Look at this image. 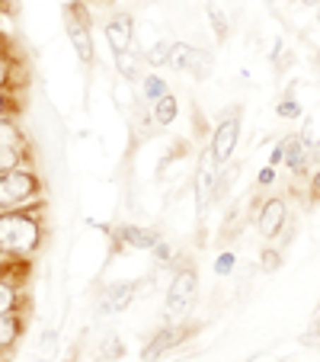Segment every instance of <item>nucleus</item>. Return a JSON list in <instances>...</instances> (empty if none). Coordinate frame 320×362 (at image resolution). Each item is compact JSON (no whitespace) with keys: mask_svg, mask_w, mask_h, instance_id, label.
Wrapping results in <instances>:
<instances>
[{"mask_svg":"<svg viewBox=\"0 0 320 362\" xmlns=\"http://www.w3.org/2000/svg\"><path fill=\"white\" fill-rule=\"evenodd\" d=\"M39 244V228L26 215H0V253H29Z\"/></svg>","mask_w":320,"mask_h":362,"instance_id":"1","label":"nucleus"},{"mask_svg":"<svg viewBox=\"0 0 320 362\" xmlns=\"http://www.w3.org/2000/svg\"><path fill=\"white\" fill-rule=\"evenodd\" d=\"M198 295V279L192 269H179L170 282V292H167V317L170 321H183L186 315L192 311Z\"/></svg>","mask_w":320,"mask_h":362,"instance_id":"2","label":"nucleus"},{"mask_svg":"<svg viewBox=\"0 0 320 362\" xmlns=\"http://www.w3.org/2000/svg\"><path fill=\"white\" fill-rule=\"evenodd\" d=\"M35 192V177L23 170H7L0 173V209H10V205L26 202Z\"/></svg>","mask_w":320,"mask_h":362,"instance_id":"3","label":"nucleus"},{"mask_svg":"<svg viewBox=\"0 0 320 362\" xmlns=\"http://www.w3.org/2000/svg\"><path fill=\"white\" fill-rule=\"evenodd\" d=\"M215 167H218V160H215V154L211 151H205L202 160H198V173H196V202H198V212H205L211 205V196H215Z\"/></svg>","mask_w":320,"mask_h":362,"instance_id":"4","label":"nucleus"},{"mask_svg":"<svg viewBox=\"0 0 320 362\" xmlns=\"http://www.w3.org/2000/svg\"><path fill=\"white\" fill-rule=\"evenodd\" d=\"M237 138H240V119L237 116L225 119V122L218 125V132H215V141H211V154H215L218 164H227V160H231L234 148H237Z\"/></svg>","mask_w":320,"mask_h":362,"instance_id":"5","label":"nucleus"},{"mask_svg":"<svg viewBox=\"0 0 320 362\" xmlns=\"http://www.w3.org/2000/svg\"><path fill=\"white\" fill-rule=\"evenodd\" d=\"M282 144V164L288 167L292 173H304L307 167H311V148H307V141L301 135H288L285 141H279Z\"/></svg>","mask_w":320,"mask_h":362,"instance_id":"6","label":"nucleus"},{"mask_svg":"<svg viewBox=\"0 0 320 362\" xmlns=\"http://www.w3.org/2000/svg\"><path fill=\"white\" fill-rule=\"evenodd\" d=\"M288 221V205L282 202V199H269V202L263 205V212H259V234L263 238H275V234L285 228Z\"/></svg>","mask_w":320,"mask_h":362,"instance_id":"7","label":"nucleus"},{"mask_svg":"<svg viewBox=\"0 0 320 362\" xmlns=\"http://www.w3.org/2000/svg\"><path fill=\"white\" fill-rule=\"evenodd\" d=\"M170 64L173 71H189V74H196V77H202V64H205V55L198 52V48H192V45H186V42H179V45H173V52H170Z\"/></svg>","mask_w":320,"mask_h":362,"instance_id":"8","label":"nucleus"},{"mask_svg":"<svg viewBox=\"0 0 320 362\" xmlns=\"http://www.w3.org/2000/svg\"><path fill=\"white\" fill-rule=\"evenodd\" d=\"M135 298V288L125 286V282H116V286H109L106 292H102L100 298V308H102V315H116V311H122L129 301Z\"/></svg>","mask_w":320,"mask_h":362,"instance_id":"9","label":"nucleus"},{"mask_svg":"<svg viewBox=\"0 0 320 362\" xmlns=\"http://www.w3.org/2000/svg\"><path fill=\"white\" fill-rule=\"evenodd\" d=\"M106 39H109V45H112V52H116V55L129 52V48H131V20H129V16L112 20L109 26H106Z\"/></svg>","mask_w":320,"mask_h":362,"instance_id":"10","label":"nucleus"},{"mask_svg":"<svg viewBox=\"0 0 320 362\" xmlns=\"http://www.w3.org/2000/svg\"><path fill=\"white\" fill-rule=\"evenodd\" d=\"M122 238H125V244L138 247V250H154V247L160 244V238H157L154 231H148V228H135V225L122 228Z\"/></svg>","mask_w":320,"mask_h":362,"instance_id":"11","label":"nucleus"},{"mask_svg":"<svg viewBox=\"0 0 320 362\" xmlns=\"http://www.w3.org/2000/svg\"><path fill=\"white\" fill-rule=\"evenodd\" d=\"M71 42H74L77 55H81V62H93V42H90V33L83 23H71Z\"/></svg>","mask_w":320,"mask_h":362,"instance_id":"12","label":"nucleus"},{"mask_svg":"<svg viewBox=\"0 0 320 362\" xmlns=\"http://www.w3.org/2000/svg\"><path fill=\"white\" fill-rule=\"evenodd\" d=\"M177 110H179V106H177V100H173L170 93H167L164 100H157V103H154V119H157V125H170L173 119H177Z\"/></svg>","mask_w":320,"mask_h":362,"instance_id":"13","label":"nucleus"},{"mask_svg":"<svg viewBox=\"0 0 320 362\" xmlns=\"http://www.w3.org/2000/svg\"><path fill=\"white\" fill-rule=\"evenodd\" d=\"M179 340H183V334H179V330H177V327L164 330V334H160V337H157V340H154V343H150V346H148V349H144V359H150V356H157V353H164V349H167V346H173V343H179Z\"/></svg>","mask_w":320,"mask_h":362,"instance_id":"14","label":"nucleus"},{"mask_svg":"<svg viewBox=\"0 0 320 362\" xmlns=\"http://www.w3.org/2000/svg\"><path fill=\"white\" fill-rule=\"evenodd\" d=\"M116 64H119V71H122V77H129V81H138V77H141V58L131 55V52L116 55Z\"/></svg>","mask_w":320,"mask_h":362,"instance_id":"15","label":"nucleus"},{"mask_svg":"<svg viewBox=\"0 0 320 362\" xmlns=\"http://www.w3.org/2000/svg\"><path fill=\"white\" fill-rule=\"evenodd\" d=\"M144 96H148L150 103L164 100V96H167V83L160 81V77H144Z\"/></svg>","mask_w":320,"mask_h":362,"instance_id":"16","label":"nucleus"},{"mask_svg":"<svg viewBox=\"0 0 320 362\" xmlns=\"http://www.w3.org/2000/svg\"><path fill=\"white\" fill-rule=\"evenodd\" d=\"M16 321L10 315H0V346H10V343L16 340Z\"/></svg>","mask_w":320,"mask_h":362,"instance_id":"17","label":"nucleus"},{"mask_svg":"<svg viewBox=\"0 0 320 362\" xmlns=\"http://www.w3.org/2000/svg\"><path fill=\"white\" fill-rule=\"evenodd\" d=\"M170 52H173V42H157V45L148 52V62L150 64H167L170 62Z\"/></svg>","mask_w":320,"mask_h":362,"instance_id":"18","label":"nucleus"},{"mask_svg":"<svg viewBox=\"0 0 320 362\" xmlns=\"http://www.w3.org/2000/svg\"><path fill=\"white\" fill-rule=\"evenodd\" d=\"M208 16H211V26H215V35H218V39H225V35H227V20H225V13H221L215 4H208Z\"/></svg>","mask_w":320,"mask_h":362,"instance_id":"19","label":"nucleus"},{"mask_svg":"<svg viewBox=\"0 0 320 362\" xmlns=\"http://www.w3.org/2000/svg\"><path fill=\"white\" fill-rule=\"evenodd\" d=\"M13 301H16L13 288L0 282V315H10V308H13Z\"/></svg>","mask_w":320,"mask_h":362,"instance_id":"20","label":"nucleus"},{"mask_svg":"<svg viewBox=\"0 0 320 362\" xmlns=\"http://www.w3.org/2000/svg\"><path fill=\"white\" fill-rule=\"evenodd\" d=\"M279 116H285V119H298V116H301L298 100H292V96H288V100H282V103H279Z\"/></svg>","mask_w":320,"mask_h":362,"instance_id":"21","label":"nucleus"},{"mask_svg":"<svg viewBox=\"0 0 320 362\" xmlns=\"http://www.w3.org/2000/svg\"><path fill=\"white\" fill-rule=\"evenodd\" d=\"M13 164H16V151H13V148H7V151H0V173H7V170H13Z\"/></svg>","mask_w":320,"mask_h":362,"instance_id":"22","label":"nucleus"},{"mask_svg":"<svg viewBox=\"0 0 320 362\" xmlns=\"http://www.w3.org/2000/svg\"><path fill=\"white\" fill-rule=\"evenodd\" d=\"M215 269H218V276H227L234 269V253H221L218 263H215Z\"/></svg>","mask_w":320,"mask_h":362,"instance_id":"23","label":"nucleus"},{"mask_svg":"<svg viewBox=\"0 0 320 362\" xmlns=\"http://www.w3.org/2000/svg\"><path fill=\"white\" fill-rule=\"evenodd\" d=\"M13 141H16L13 129H10V125H0V151H7V148H13Z\"/></svg>","mask_w":320,"mask_h":362,"instance_id":"24","label":"nucleus"},{"mask_svg":"<svg viewBox=\"0 0 320 362\" xmlns=\"http://www.w3.org/2000/svg\"><path fill=\"white\" fill-rule=\"evenodd\" d=\"M279 260H282V257L275 250H266L263 253V269H266V273H273V269L279 267Z\"/></svg>","mask_w":320,"mask_h":362,"instance_id":"25","label":"nucleus"},{"mask_svg":"<svg viewBox=\"0 0 320 362\" xmlns=\"http://www.w3.org/2000/svg\"><path fill=\"white\" fill-rule=\"evenodd\" d=\"M301 340H304V343H307V346H320V321H317V324H314V327H311V330H307V334H304V337H301Z\"/></svg>","mask_w":320,"mask_h":362,"instance_id":"26","label":"nucleus"},{"mask_svg":"<svg viewBox=\"0 0 320 362\" xmlns=\"http://www.w3.org/2000/svg\"><path fill=\"white\" fill-rule=\"evenodd\" d=\"M273 177H275V170H273V167H266V170L259 173V183H263V186H269V183H273Z\"/></svg>","mask_w":320,"mask_h":362,"instance_id":"27","label":"nucleus"},{"mask_svg":"<svg viewBox=\"0 0 320 362\" xmlns=\"http://www.w3.org/2000/svg\"><path fill=\"white\" fill-rule=\"evenodd\" d=\"M314 196L320 199V173H317V177H314Z\"/></svg>","mask_w":320,"mask_h":362,"instance_id":"28","label":"nucleus"},{"mask_svg":"<svg viewBox=\"0 0 320 362\" xmlns=\"http://www.w3.org/2000/svg\"><path fill=\"white\" fill-rule=\"evenodd\" d=\"M304 4H307V7H317V4H320V0H304Z\"/></svg>","mask_w":320,"mask_h":362,"instance_id":"29","label":"nucleus"},{"mask_svg":"<svg viewBox=\"0 0 320 362\" xmlns=\"http://www.w3.org/2000/svg\"><path fill=\"white\" fill-rule=\"evenodd\" d=\"M314 13H317V20H320V4H317V7H314Z\"/></svg>","mask_w":320,"mask_h":362,"instance_id":"30","label":"nucleus"},{"mask_svg":"<svg viewBox=\"0 0 320 362\" xmlns=\"http://www.w3.org/2000/svg\"><path fill=\"white\" fill-rule=\"evenodd\" d=\"M0 81H4V62H0Z\"/></svg>","mask_w":320,"mask_h":362,"instance_id":"31","label":"nucleus"},{"mask_svg":"<svg viewBox=\"0 0 320 362\" xmlns=\"http://www.w3.org/2000/svg\"><path fill=\"white\" fill-rule=\"evenodd\" d=\"M269 4H282V0H269Z\"/></svg>","mask_w":320,"mask_h":362,"instance_id":"32","label":"nucleus"},{"mask_svg":"<svg viewBox=\"0 0 320 362\" xmlns=\"http://www.w3.org/2000/svg\"><path fill=\"white\" fill-rule=\"evenodd\" d=\"M0 110H4V100H0Z\"/></svg>","mask_w":320,"mask_h":362,"instance_id":"33","label":"nucleus"},{"mask_svg":"<svg viewBox=\"0 0 320 362\" xmlns=\"http://www.w3.org/2000/svg\"><path fill=\"white\" fill-rule=\"evenodd\" d=\"M317 58H320V52H317Z\"/></svg>","mask_w":320,"mask_h":362,"instance_id":"34","label":"nucleus"}]
</instances>
